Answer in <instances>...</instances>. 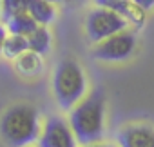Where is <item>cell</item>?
Masks as SVG:
<instances>
[{
	"instance_id": "obj_18",
	"label": "cell",
	"mask_w": 154,
	"mask_h": 147,
	"mask_svg": "<svg viewBox=\"0 0 154 147\" xmlns=\"http://www.w3.org/2000/svg\"><path fill=\"white\" fill-rule=\"evenodd\" d=\"M84 147H118V145H112V143H102V142H96V143H91V145H84Z\"/></svg>"
},
{
	"instance_id": "obj_14",
	"label": "cell",
	"mask_w": 154,
	"mask_h": 147,
	"mask_svg": "<svg viewBox=\"0 0 154 147\" xmlns=\"http://www.w3.org/2000/svg\"><path fill=\"white\" fill-rule=\"evenodd\" d=\"M98 8H105V9H112L120 15H125L127 9L132 6V0H93Z\"/></svg>"
},
{
	"instance_id": "obj_13",
	"label": "cell",
	"mask_w": 154,
	"mask_h": 147,
	"mask_svg": "<svg viewBox=\"0 0 154 147\" xmlns=\"http://www.w3.org/2000/svg\"><path fill=\"white\" fill-rule=\"evenodd\" d=\"M123 17H125V20L129 22V26H131V27H136V29L143 27V24L147 22V11H145L143 8H140L138 4H134V2H132V6L127 9V13H125Z\"/></svg>"
},
{
	"instance_id": "obj_2",
	"label": "cell",
	"mask_w": 154,
	"mask_h": 147,
	"mask_svg": "<svg viewBox=\"0 0 154 147\" xmlns=\"http://www.w3.org/2000/svg\"><path fill=\"white\" fill-rule=\"evenodd\" d=\"M69 124L82 145L102 142L105 134V95L96 89L69 111Z\"/></svg>"
},
{
	"instance_id": "obj_19",
	"label": "cell",
	"mask_w": 154,
	"mask_h": 147,
	"mask_svg": "<svg viewBox=\"0 0 154 147\" xmlns=\"http://www.w3.org/2000/svg\"><path fill=\"white\" fill-rule=\"evenodd\" d=\"M65 4H69V6H76V4H82L84 0H63Z\"/></svg>"
},
{
	"instance_id": "obj_20",
	"label": "cell",
	"mask_w": 154,
	"mask_h": 147,
	"mask_svg": "<svg viewBox=\"0 0 154 147\" xmlns=\"http://www.w3.org/2000/svg\"><path fill=\"white\" fill-rule=\"evenodd\" d=\"M0 15H4V0H0Z\"/></svg>"
},
{
	"instance_id": "obj_16",
	"label": "cell",
	"mask_w": 154,
	"mask_h": 147,
	"mask_svg": "<svg viewBox=\"0 0 154 147\" xmlns=\"http://www.w3.org/2000/svg\"><path fill=\"white\" fill-rule=\"evenodd\" d=\"M8 36H9V29H8V26L0 24V55H2V51H4V44H6Z\"/></svg>"
},
{
	"instance_id": "obj_11",
	"label": "cell",
	"mask_w": 154,
	"mask_h": 147,
	"mask_svg": "<svg viewBox=\"0 0 154 147\" xmlns=\"http://www.w3.org/2000/svg\"><path fill=\"white\" fill-rule=\"evenodd\" d=\"M27 42H29L31 51H35L38 55H45L51 49L53 36H51V31L47 29V26H38L31 35H27Z\"/></svg>"
},
{
	"instance_id": "obj_8",
	"label": "cell",
	"mask_w": 154,
	"mask_h": 147,
	"mask_svg": "<svg viewBox=\"0 0 154 147\" xmlns=\"http://www.w3.org/2000/svg\"><path fill=\"white\" fill-rule=\"evenodd\" d=\"M15 69L18 75L22 77H38L40 73L44 71V60H42V55L27 49L26 53H22L20 56L15 58Z\"/></svg>"
},
{
	"instance_id": "obj_21",
	"label": "cell",
	"mask_w": 154,
	"mask_h": 147,
	"mask_svg": "<svg viewBox=\"0 0 154 147\" xmlns=\"http://www.w3.org/2000/svg\"><path fill=\"white\" fill-rule=\"evenodd\" d=\"M49 2H53V4H62L63 0H49Z\"/></svg>"
},
{
	"instance_id": "obj_3",
	"label": "cell",
	"mask_w": 154,
	"mask_h": 147,
	"mask_svg": "<svg viewBox=\"0 0 154 147\" xmlns=\"http://www.w3.org/2000/svg\"><path fill=\"white\" fill-rule=\"evenodd\" d=\"M53 93L58 105L63 111H71L87 93V78L82 65L74 58H63L58 62L53 75Z\"/></svg>"
},
{
	"instance_id": "obj_17",
	"label": "cell",
	"mask_w": 154,
	"mask_h": 147,
	"mask_svg": "<svg viewBox=\"0 0 154 147\" xmlns=\"http://www.w3.org/2000/svg\"><path fill=\"white\" fill-rule=\"evenodd\" d=\"M132 2H134V4H138L140 8H143L147 13L154 9V0H132Z\"/></svg>"
},
{
	"instance_id": "obj_4",
	"label": "cell",
	"mask_w": 154,
	"mask_h": 147,
	"mask_svg": "<svg viewBox=\"0 0 154 147\" xmlns=\"http://www.w3.org/2000/svg\"><path fill=\"white\" fill-rule=\"evenodd\" d=\"M127 27H129V22L125 20V17L112 9L96 6L85 17V35L93 44H98Z\"/></svg>"
},
{
	"instance_id": "obj_9",
	"label": "cell",
	"mask_w": 154,
	"mask_h": 147,
	"mask_svg": "<svg viewBox=\"0 0 154 147\" xmlns=\"http://www.w3.org/2000/svg\"><path fill=\"white\" fill-rule=\"evenodd\" d=\"M6 26L9 29V33L13 35H31L36 27H38V22L29 15V11H22V13H17V15H11L6 18Z\"/></svg>"
},
{
	"instance_id": "obj_15",
	"label": "cell",
	"mask_w": 154,
	"mask_h": 147,
	"mask_svg": "<svg viewBox=\"0 0 154 147\" xmlns=\"http://www.w3.org/2000/svg\"><path fill=\"white\" fill-rule=\"evenodd\" d=\"M29 2L31 0H4V18L22 13V11H27Z\"/></svg>"
},
{
	"instance_id": "obj_10",
	"label": "cell",
	"mask_w": 154,
	"mask_h": 147,
	"mask_svg": "<svg viewBox=\"0 0 154 147\" xmlns=\"http://www.w3.org/2000/svg\"><path fill=\"white\" fill-rule=\"evenodd\" d=\"M56 4L49 2V0H31L29 2V15L38 22V26H49L56 18Z\"/></svg>"
},
{
	"instance_id": "obj_1",
	"label": "cell",
	"mask_w": 154,
	"mask_h": 147,
	"mask_svg": "<svg viewBox=\"0 0 154 147\" xmlns=\"http://www.w3.org/2000/svg\"><path fill=\"white\" fill-rule=\"evenodd\" d=\"M42 133L40 113L31 104H15L0 118V138L8 147H27Z\"/></svg>"
},
{
	"instance_id": "obj_6",
	"label": "cell",
	"mask_w": 154,
	"mask_h": 147,
	"mask_svg": "<svg viewBox=\"0 0 154 147\" xmlns=\"http://www.w3.org/2000/svg\"><path fill=\"white\" fill-rule=\"evenodd\" d=\"M78 143L71 124L62 116H49L44 122L38 147H78Z\"/></svg>"
},
{
	"instance_id": "obj_7",
	"label": "cell",
	"mask_w": 154,
	"mask_h": 147,
	"mask_svg": "<svg viewBox=\"0 0 154 147\" xmlns=\"http://www.w3.org/2000/svg\"><path fill=\"white\" fill-rule=\"evenodd\" d=\"M118 147H154V127L150 124L134 122L118 131Z\"/></svg>"
},
{
	"instance_id": "obj_12",
	"label": "cell",
	"mask_w": 154,
	"mask_h": 147,
	"mask_svg": "<svg viewBox=\"0 0 154 147\" xmlns=\"http://www.w3.org/2000/svg\"><path fill=\"white\" fill-rule=\"evenodd\" d=\"M29 49V42H27V36L24 35H13L9 33L6 44H4V51L2 55L9 60H15L17 56H20L22 53H26Z\"/></svg>"
},
{
	"instance_id": "obj_5",
	"label": "cell",
	"mask_w": 154,
	"mask_h": 147,
	"mask_svg": "<svg viewBox=\"0 0 154 147\" xmlns=\"http://www.w3.org/2000/svg\"><path fill=\"white\" fill-rule=\"evenodd\" d=\"M138 45V38L132 31L123 29L93 47V56L100 62H125L129 60Z\"/></svg>"
}]
</instances>
